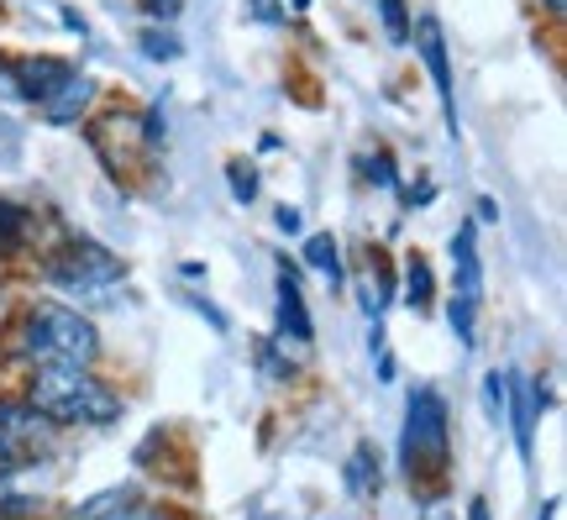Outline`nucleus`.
<instances>
[{"mask_svg": "<svg viewBox=\"0 0 567 520\" xmlns=\"http://www.w3.org/2000/svg\"><path fill=\"white\" fill-rule=\"evenodd\" d=\"M6 358L27 363L32 374H38V368H95V358H101V332H95V320L80 316L74 305L38 300L17 316L11 337H6Z\"/></svg>", "mask_w": 567, "mask_h": 520, "instance_id": "1", "label": "nucleus"}, {"mask_svg": "<svg viewBox=\"0 0 567 520\" xmlns=\"http://www.w3.org/2000/svg\"><path fill=\"white\" fill-rule=\"evenodd\" d=\"M27 405L48 426H111L126 410L122 389L95 379V368H38L27 384Z\"/></svg>", "mask_w": 567, "mask_h": 520, "instance_id": "2", "label": "nucleus"}, {"mask_svg": "<svg viewBox=\"0 0 567 520\" xmlns=\"http://www.w3.org/2000/svg\"><path fill=\"white\" fill-rule=\"evenodd\" d=\"M0 90L38 105L42 116L59 121V126L80 121L90 111V101H95V80L69 59H11L0 69Z\"/></svg>", "mask_w": 567, "mask_h": 520, "instance_id": "3", "label": "nucleus"}, {"mask_svg": "<svg viewBox=\"0 0 567 520\" xmlns=\"http://www.w3.org/2000/svg\"><path fill=\"white\" fill-rule=\"evenodd\" d=\"M122 274H126L122 258L105 253L101 242H90V237L63 242L59 253L42 258V279L53 284V289H63V295H74V300H95L105 289H116Z\"/></svg>", "mask_w": 567, "mask_h": 520, "instance_id": "4", "label": "nucleus"}, {"mask_svg": "<svg viewBox=\"0 0 567 520\" xmlns=\"http://www.w3.org/2000/svg\"><path fill=\"white\" fill-rule=\"evenodd\" d=\"M446 458H452V431H446V400L436 389H415L405 410V447H400V462H405L410 479H425V473H442Z\"/></svg>", "mask_w": 567, "mask_h": 520, "instance_id": "5", "label": "nucleus"}, {"mask_svg": "<svg viewBox=\"0 0 567 520\" xmlns=\"http://www.w3.org/2000/svg\"><path fill=\"white\" fill-rule=\"evenodd\" d=\"M53 431L59 426H48L27 400H0V479H11L27 462H38L53 447Z\"/></svg>", "mask_w": 567, "mask_h": 520, "instance_id": "6", "label": "nucleus"}, {"mask_svg": "<svg viewBox=\"0 0 567 520\" xmlns=\"http://www.w3.org/2000/svg\"><path fill=\"white\" fill-rule=\"evenodd\" d=\"M415 48H421L425 59V74L436 84V95H442V111H446V132L457 137V95H452V63H446V38H442V21L436 17H421L415 21Z\"/></svg>", "mask_w": 567, "mask_h": 520, "instance_id": "7", "label": "nucleus"}, {"mask_svg": "<svg viewBox=\"0 0 567 520\" xmlns=\"http://www.w3.org/2000/svg\"><path fill=\"white\" fill-rule=\"evenodd\" d=\"M536 410H542V389L520 374H505V420L515 426L520 458H530V441H536Z\"/></svg>", "mask_w": 567, "mask_h": 520, "instance_id": "8", "label": "nucleus"}, {"mask_svg": "<svg viewBox=\"0 0 567 520\" xmlns=\"http://www.w3.org/2000/svg\"><path fill=\"white\" fill-rule=\"evenodd\" d=\"M452 263H457V300L463 305H478V295H484V268H478V237H473V226H463L457 232V242H452Z\"/></svg>", "mask_w": 567, "mask_h": 520, "instance_id": "9", "label": "nucleus"}, {"mask_svg": "<svg viewBox=\"0 0 567 520\" xmlns=\"http://www.w3.org/2000/svg\"><path fill=\"white\" fill-rule=\"evenodd\" d=\"M279 268H284V258H279ZM279 326H284V337H295L300 347H310V316H305L300 284L289 279V268H284V279H279Z\"/></svg>", "mask_w": 567, "mask_h": 520, "instance_id": "10", "label": "nucleus"}, {"mask_svg": "<svg viewBox=\"0 0 567 520\" xmlns=\"http://www.w3.org/2000/svg\"><path fill=\"white\" fill-rule=\"evenodd\" d=\"M305 263H310V268H321L331 289H342V253H337V242L326 237V232H316V237L305 242Z\"/></svg>", "mask_w": 567, "mask_h": 520, "instance_id": "11", "label": "nucleus"}, {"mask_svg": "<svg viewBox=\"0 0 567 520\" xmlns=\"http://www.w3.org/2000/svg\"><path fill=\"white\" fill-rule=\"evenodd\" d=\"M27 237H32V216H27L21 205L0 201V258H11Z\"/></svg>", "mask_w": 567, "mask_h": 520, "instance_id": "12", "label": "nucleus"}, {"mask_svg": "<svg viewBox=\"0 0 567 520\" xmlns=\"http://www.w3.org/2000/svg\"><path fill=\"white\" fill-rule=\"evenodd\" d=\"M405 305L410 310H425V305H431V263H425L421 253L405 263Z\"/></svg>", "mask_w": 567, "mask_h": 520, "instance_id": "13", "label": "nucleus"}, {"mask_svg": "<svg viewBox=\"0 0 567 520\" xmlns=\"http://www.w3.org/2000/svg\"><path fill=\"white\" fill-rule=\"evenodd\" d=\"M347 483H352V494H373L379 489V462L368 447H358L352 458H347Z\"/></svg>", "mask_w": 567, "mask_h": 520, "instance_id": "14", "label": "nucleus"}, {"mask_svg": "<svg viewBox=\"0 0 567 520\" xmlns=\"http://www.w3.org/2000/svg\"><path fill=\"white\" fill-rule=\"evenodd\" d=\"M132 500H137L132 489H105L101 500H90L84 510H74V520H105V516H116V510H122V504H132Z\"/></svg>", "mask_w": 567, "mask_h": 520, "instance_id": "15", "label": "nucleus"}, {"mask_svg": "<svg viewBox=\"0 0 567 520\" xmlns=\"http://www.w3.org/2000/svg\"><path fill=\"white\" fill-rule=\"evenodd\" d=\"M379 17H384L389 42H410V11H405V0H379Z\"/></svg>", "mask_w": 567, "mask_h": 520, "instance_id": "16", "label": "nucleus"}, {"mask_svg": "<svg viewBox=\"0 0 567 520\" xmlns=\"http://www.w3.org/2000/svg\"><path fill=\"white\" fill-rule=\"evenodd\" d=\"M226 180H231V195H237V201H252V195H258V169H247V159L226 163Z\"/></svg>", "mask_w": 567, "mask_h": 520, "instance_id": "17", "label": "nucleus"}, {"mask_svg": "<svg viewBox=\"0 0 567 520\" xmlns=\"http://www.w3.org/2000/svg\"><path fill=\"white\" fill-rule=\"evenodd\" d=\"M137 48L147 53V59H179V38H168V32H142Z\"/></svg>", "mask_w": 567, "mask_h": 520, "instance_id": "18", "label": "nucleus"}, {"mask_svg": "<svg viewBox=\"0 0 567 520\" xmlns=\"http://www.w3.org/2000/svg\"><path fill=\"white\" fill-rule=\"evenodd\" d=\"M484 410L488 420H505V374H488L484 379Z\"/></svg>", "mask_w": 567, "mask_h": 520, "instance_id": "19", "label": "nucleus"}, {"mask_svg": "<svg viewBox=\"0 0 567 520\" xmlns=\"http://www.w3.org/2000/svg\"><path fill=\"white\" fill-rule=\"evenodd\" d=\"M105 520H179V516H168V510H158V504L132 500V504H122L116 516H105Z\"/></svg>", "mask_w": 567, "mask_h": 520, "instance_id": "20", "label": "nucleus"}, {"mask_svg": "<svg viewBox=\"0 0 567 520\" xmlns=\"http://www.w3.org/2000/svg\"><path fill=\"white\" fill-rule=\"evenodd\" d=\"M247 6H252V17L264 21V27H279V21H284V11H279V0H247Z\"/></svg>", "mask_w": 567, "mask_h": 520, "instance_id": "21", "label": "nucleus"}, {"mask_svg": "<svg viewBox=\"0 0 567 520\" xmlns=\"http://www.w3.org/2000/svg\"><path fill=\"white\" fill-rule=\"evenodd\" d=\"M142 11H147L153 21H174L179 17V0H142Z\"/></svg>", "mask_w": 567, "mask_h": 520, "instance_id": "22", "label": "nucleus"}, {"mask_svg": "<svg viewBox=\"0 0 567 520\" xmlns=\"http://www.w3.org/2000/svg\"><path fill=\"white\" fill-rule=\"evenodd\" d=\"M405 205H431V184H415V190H405Z\"/></svg>", "mask_w": 567, "mask_h": 520, "instance_id": "23", "label": "nucleus"}, {"mask_svg": "<svg viewBox=\"0 0 567 520\" xmlns=\"http://www.w3.org/2000/svg\"><path fill=\"white\" fill-rule=\"evenodd\" d=\"M279 226H284V232H300V211H289V205H284V211H279Z\"/></svg>", "mask_w": 567, "mask_h": 520, "instance_id": "24", "label": "nucleus"}, {"mask_svg": "<svg viewBox=\"0 0 567 520\" xmlns=\"http://www.w3.org/2000/svg\"><path fill=\"white\" fill-rule=\"evenodd\" d=\"M542 11H547V17H557V21H563V17H567V0H542Z\"/></svg>", "mask_w": 567, "mask_h": 520, "instance_id": "25", "label": "nucleus"}, {"mask_svg": "<svg viewBox=\"0 0 567 520\" xmlns=\"http://www.w3.org/2000/svg\"><path fill=\"white\" fill-rule=\"evenodd\" d=\"M467 520H488V500H473V504H467Z\"/></svg>", "mask_w": 567, "mask_h": 520, "instance_id": "26", "label": "nucleus"}, {"mask_svg": "<svg viewBox=\"0 0 567 520\" xmlns=\"http://www.w3.org/2000/svg\"><path fill=\"white\" fill-rule=\"evenodd\" d=\"M0 520H6V516H0Z\"/></svg>", "mask_w": 567, "mask_h": 520, "instance_id": "27", "label": "nucleus"}]
</instances>
